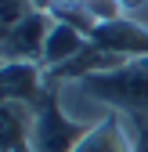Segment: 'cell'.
Listing matches in <instances>:
<instances>
[{"mask_svg":"<svg viewBox=\"0 0 148 152\" xmlns=\"http://www.w3.org/2000/svg\"><path fill=\"white\" fill-rule=\"evenodd\" d=\"M137 145H141V152H148V123L137 127Z\"/></svg>","mask_w":148,"mask_h":152,"instance_id":"cell-11","label":"cell"},{"mask_svg":"<svg viewBox=\"0 0 148 152\" xmlns=\"http://www.w3.org/2000/svg\"><path fill=\"white\" fill-rule=\"evenodd\" d=\"M33 105L25 102H0V152H18L29 141Z\"/></svg>","mask_w":148,"mask_h":152,"instance_id":"cell-8","label":"cell"},{"mask_svg":"<svg viewBox=\"0 0 148 152\" xmlns=\"http://www.w3.org/2000/svg\"><path fill=\"white\" fill-rule=\"evenodd\" d=\"M29 15H36L33 0H0V36L11 33L15 26H22Z\"/></svg>","mask_w":148,"mask_h":152,"instance_id":"cell-9","label":"cell"},{"mask_svg":"<svg viewBox=\"0 0 148 152\" xmlns=\"http://www.w3.org/2000/svg\"><path fill=\"white\" fill-rule=\"evenodd\" d=\"M119 11H123L126 22L148 29V0H119Z\"/></svg>","mask_w":148,"mask_h":152,"instance_id":"cell-10","label":"cell"},{"mask_svg":"<svg viewBox=\"0 0 148 152\" xmlns=\"http://www.w3.org/2000/svg\"><path fill=\"white\" fill-rule=\"evenodd\" d=\"M33 4H36V11H47L51 15V4H54V0H33Z\"/></svg>","mask_w":148,"mask_h":152,"instance_id":"cell-12","label":"cell"},{"mask_svg":"<svg viewBox=\"0 0 148 152\" xmlns=\"http://www.w3.org/2000/svg\"><path fill=\"white\" fill-rule=\"evenodd\" d=\"M90 40L98 47L119 54V58H148V29L126 22V18H116L108 26H98L90 33Z\"/></svg>","mask_w":148,"mask_h":152,"instance_id":"cell-7","label":"cell"},{"mask_svg":"<svg viewBox=\"0 0 148 152\" xmlns=\"http://www.w3.org/2000/svg\"><path fill=\"white\" fill-rule=\"evenodd\" d=\"M87 127L76 123L62 109L58 91H44L40 98L33 102V123H29V152H76V145L83 141Z\"/></svg>","mask_w":148,"mask_h":152,"instance_id":"cell-2","label":"cell"},{"mask_svg":"<svg viewBox=\"0 0 148 152\" xmlns=\"http://www.w3.org/2000/svg\"><path fill=\"white\" fill-rule=\"evenodd\" d=\"M47 91L44 69L29 62H0V102H25L33 105Z\"/></svg>","mask_w":148,"mask_h":152,"instance_id":"cell-6","label":"cell"},{"mask_svg":"<svg viewBox=\"0 0 148 152\" xmlns=\"http://www.w3.org/2000/svg\"><path fill=\"white\" fill-rule=\"evenodd\" d=\"M51 22H54V15L36 11V15L25 18L22 26H15L11 33H4V36H0V62H29V65H40Z\"/></svg>","mask_w":148,"mask_h":152,"instance_id":"cell-3","label":"cell"},{"mask_svg":"<svg viewBox=\"0 0 148 152\" xmlns=\"http://www.w3.org/2000/svg\"><path fill=\"white\" fill-rule=\"evenodd\" d=\"M80 87L108 112L126 116L134 127L148 123V58H130L108 72L87 76V80H80Z\"/></svg>","mask_w":148,"mask_h":152,"instance_id":"cell-1","label":"cell"},{"mask_svg":"<svg viewBox=\"0 0 148 152\" xmlns=\"http://www.w3.org/2000/svg\"><path fill=\"white\" fill-rule=\"evenodd\" d=\"M90 44V36L83 29H76L72 22H65V18H54L51 22V33H47V44H44V58H40V69L44 76L69 65L72 58H80L83 47Z\"/></svg>","mask_w":148,"mask_h":152,"instance_id":"cell-5","label":"cell"},{"mask_svg":"<svg viewBox=\"0 0 148 152\" xmlns=\"http://www.w3.org/2000/svg\"><path fill=\"white\" fill-rule=\"evenodd\" d=\"M76 152H141L137 145V127L126 116H108L98 127H90Z\"/></svg>","mask_w":148,"mask_h":152,"instance_id":"cell-4","label":"cell"}]
</instances>
